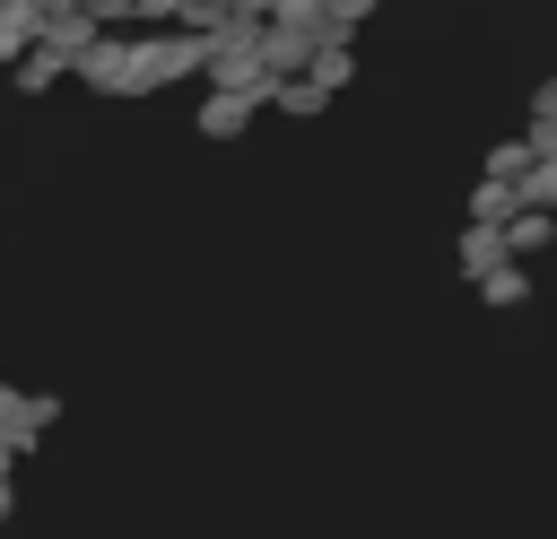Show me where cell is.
<instances>
[{
  "instance_id": "obj_2",
  "label": "cell",
  "mask_w": 557,
  "mask_h": 539,
  "mask_svg": "<svg viewBox=\"0 0 557 539\" xmlns=\"http://www.w3.org/2000/svg\"><path fill=\"white\" fill-rule=\"evenodd\" d=\"M78 9H87V17H131L139 0H78Z\"/></svg>"
},
{
  "instance_id": "obj_1",
  "label": "cell",
  "mask_w": 557,
  "mask_h": 539,
  "mask_svg": "<svg viewBox=\"0 0 557 539\" xmlns=\"http://www.w3.org/2000/svg\"><path fill=\"white\" fill-rule=\"evenodd\" d=\"M505 243H513V252H540V243H548V217H513Z\"/></svg>"
},
{
  "instance_id": "obj_3",
  "label": "cell",
  "mask_w": 557,
  "mask_h": 539,
  "mask_svg": "<svg viewBox=\"0 0 557 539\" xmlns=\"http://www.w3.org/2000/svg\"><path fill=\"white\" fill-rule=\"evenodd\" d=\"M374 0H331V26H348V17H366Z\"/></svg>"
},
{
  "instance_id": "obj_4",
  "label": "cell",
  "mask_w": 557,
  "mask_h": 539,
  "mask_svg": "<svg viewBox=\"0 0 557 539\" xmlns=\"http://www.w3.org/2000/svg\"><path fill=\"white\" fill-rule=\"evenodd\" d=\"M531 200H557V156H548V174H531Z\"/></svg>"
}]
</instances>
